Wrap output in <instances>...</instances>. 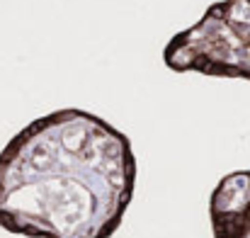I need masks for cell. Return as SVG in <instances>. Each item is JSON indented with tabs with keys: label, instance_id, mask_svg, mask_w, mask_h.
Wrapping results in <instances>:
<instances>
[{
	"label": "cell",
	"instance_id": "3",
	"mask_svg": "<svg viewBox=\"0 0 250 238\" xmlns=\"http://www.w3.org/2000/svg\"><path fill=\"white\" fill-rule=\"evenodd\" d=\"M214 238H250V170L224 175L209 197Z\"/></svg>",
	"mask_w": 250,
	"mask_h": 238
},
{
	"label": "cell",
	"instance_id": "2",
	"mask_svg": "<svg viewBox=\"0 0 250 238\" xmlns=\"http://www.w3.org/2000/svg\"><path fill=\"white\" fill-rule=\"evenodd\" d=\"M175 73L250 80V0H219L163 49Z\"/></svg>",
	"mask_w": 250,
	"mask_h": 238
},
{
	"label": "cell",
	"instance_id": "1",
	"mask_svg": "<svg viewBox=\"0 0 250 238\" xmlns=\"http://www.w3.org/2000/svg\"><path fill=\"white\" fill-rule=\"evenodd\" d=\"M126 134L85 109H56L0 151V229L24 238H112L134 199Z\"/></svg>",
	"mask_w": 250,
	"mask_h": 238
}]
</instances>
